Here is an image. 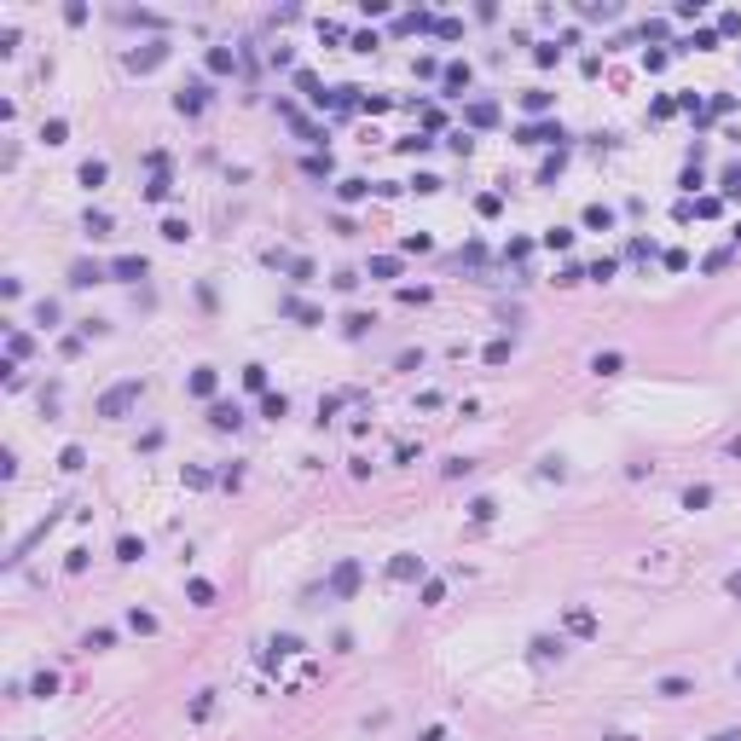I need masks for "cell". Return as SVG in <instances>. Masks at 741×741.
Masks as SVG:
<instances>
[{"instance_id": "2e32d148", "label": "cell", "mask_w": 741, "mask_h": 741, "mask_svg": "<svg viewBox=\"0 0 741 741\" xmlns=\"http://www.w3.org/2000/svg\"><path fill=\"white\" fill-rule=\"evenodd\" d=\"M214 382H221V377H214V365H197V371H191V394L209 400V394H214Z\"/></svg>"}, {"instance_id": "5bb4252c", "label": "cell", "mask_w": 741, "mask_h": 741, "mask_svg": "<svg viewBox=\"0 0 741 741\" xmlns=\"http://www.w3.org/2000/svg\"><path fill=\"white\" fill-rule=\"evenodd\" d=\"M365 191H371V180H359V174H347V180L336 186V197H342V203H359Z\"/></svg>"}, {"instance_id": "8d00e7d4", "label": "cell", "mask_w": 741, "mask_h": 741, "mask_svg": "<svg viewBox=\"0 0 741 741\" xmlns=\"http://www.w3.org/2000/svg\"><path fill=\"white\" fill-rule=\"evenodd\" d=\"M504 359H510V342H504V336L487 342V365H504Z\"/></svg>"}, {"instance_id": "9c48e42d", "label": "cell", "mask_w": 741, "mask_h": 741, "mask_svg": "<svg viewBox=\"0 0 741 741\" xmlns=\"http://www.w3.org/2000/svg\"><path fill=\"white\" fill-rule=\"evenodd\" d=\"M168 58V41H145V53H134V70H157Z\"/></svg>"}, {"instance_id": "7a4b0ae2", "label": "cell", "mask_w": 741, "mask_h": 741, "mask_svg": "<svg viewBox=\"0 0 741 741\" xmlns=\"http://www.w3.org/2000/svg\"><path fill=\"white\" fill-rule=\"evenodd\" d=\"M515 140H521V145H562V140H568V134H562V127H556V122H527V127H521V134H515Z\"/></svg>"}, {"instance_id": "f35d334b", "label": "cell", "mask_w": 741, "mask_h": 741, "mask_svg": "<svg viewBox=\"0 0 741 741\" xmlns=\"http://www.w3.org/2000/svg\"><path fill=\"white\" fill-rule=\"evenodd\" d=\"M127 626H134V631H157V614H145V608H134V614H127Z\"/></svg>"}, {"instance_id": "44dd1931", "label": "cell", "mask_w": 741, "mask_h": 741, "mask_svg": "<svg viewBox=\"0 0 741 741\" xmlns=\"http://www.w3.org/2000/svg\"><path fill=\"white\" fill-rule=\"evenodd\" d=\"M162 238H168V243H186V238H191V226L180 221V214H168V221H162Z\"/></svg>"}, {"instance_id": "f546056e", "label": "cell", "mask_w": 741, "mask_h": 741, "mask_svg": "<svg viewBox=\"0 0 741 741\" xmlns=\"http://www.w3.org/2000/svg\"><path fill=\"white\" fill-rule=\"evenodd\" d=\"M683 504H689V510H707V504H713V487H689Z\"/></svg>"}, {"instance_id": "6da1fadb", "label": "cell", "mask_w": 741, "mask_h": 741, "mask_svg": "<svg viewBox=\"0 0 741 741\" xmlns=\"http://www.w3.org/2000/svg\"><path fill=\"white\" fill-rule=\"evenodd\" d=\"M140 400H145V382H140V377H122V382H110L105 394H99L93 411H99V417H127Z\"/></svg>"}, {"instance_id": "9a60e30c", "label": "cell", "mask_w": 741, "mask_h": 741, "mask_svg": "<svg viewBox=\"0 0 741 741\" xmlns=\"http://www.w3.org/2000/svg\"><path fill=\"white\" fill-rule=\"evenodd\" d=\"M209 70H214V75H232V70H238V53H232V47H214V53H209Z\"/></svg>"}, {"instance_id": "d4e9b609", "label": "cell", "mask_w": 741, "mask_h": 741, "mask_svg": "<svg viewBox=\"0 0 741 741\" xmlns=\"http://www.w3.org/2000/svg\"><path fill=\"white\" fill-rule=\"evenodd\" d=\"M116 556H122V562H140V556H145V545H140V539H127V533H122V539H116Z\"/></svg>"}, {"instance_id": "ee69618b", "label": "cell", "mask_w": 741, "mask_h": 741, "mask_svg": "<svg viewBox=\"0 0 741 741\" xmlns=\"http://www.w3.org/2000/svg\"><path fill=\"white\" fill-rule=\"evenodd\" d=\"M6 347H12V359H23V354H29V336H23V330H12V336H6Z\"/></svg>"}, {"instance_id": "ab89813d", "label": "cell", "mask_w": 741, "mask_h": 741, "mask_svg": "<svg viewBox=\"0 0 741 741\" xmlns=\"http://www.w3.org/2000/svg\"><path fill=\"white\" fill-rule=\"evenodd\" d=\"M724 191H730V197H741V162H730V168H724Z\"/></svg>"}, {"instance_id": "d6a6232c", "label": "cell", "mask_w": 741, "mask_h": 741, "mask_svg": "<svg viewBox=\"0 0 741 741\" xmlns=\"http://www.w3.org/2000/svg\"><path fill=\"white\" fill-rule=\"evenodd\" d=\"M87 232H93V238H110V214H93V209H87Z\"/></svg>"}, {"instance_id": "3957f363", "label": "cell", "mask_w": 741, "mask_h": 741, "mask_svg": "<svg viewBox=\"0 0 741 741\" xmlns=\"http://www.w3.org/2000/svg\"><path fill=\"white\" fill-rule=\"evenodd\" d=\"M359 562H336V574H330V597H354L359 591Z\"/></svg>"}, {"instance_id": "d590c367", "label": "cell", "mask_w": 741, "mask_h": 741, "mask_svg": "<svg viewBox=\"0 0 741 741\" xmlns=\"http://www.w3.org/2000/svg\"><path fill=\"white\" fill-rule=\"evenodd\" d=\"M29 689H35V695H41V701H47V695H58V678H53V672H41V678H35V683H29Z\"/></svg>"}, {"instance_id": "52a82bcc", "label": "cell", "mask_w": 741, "mask_h": 741, "mask_svg": "<svg viewBox=\"0 0 741 741\" xmlns=\"http://www.w3.org/2000/svg\"><path fill=\"white\" fill-rule=\"evenodd\" d=\"M562 626H568L574 637H597V620H591V608H568V614H562Z\"/></svg>"}, {"instance_id": "74e56055", "label": "cell", "mask_w": 741, "mask_h": 741, "mask_svg": "<svg viewBox=\"0 0 741 741\" xmlns=\"http://www.w3.org/2000/svg\"><path fill=\"white\" fill-rule=\"evenodd\" d=\"M469 515H475V521H493V515H498V504H493V498H475V504H469Z\"/></svg>"}, {"instance_id": "b9f144b4", "label": "cell", "mask_w": 741, "mask_h": 741, "mask_svg": "<svg viewBox=\"0 0 741 741\" xmlns=\"http://www.w3.org/2000/svg\"><path fill=\"white\" fill-rule=\"evenodd\" d=\"M41 140H47V145H64V122H58V116H53V122H47V127H41Z\"/></svg>"}, {"instance_id": "4fadbf2b", "label": "cell", "mask_w": 741, "mask_h": 741, "mask_svg": "<svg viewBox=\"0 0 741 741\" xmlns=\"http://www.w3.org/2000/svg\"><path fill=\"white\" fill-rule=\"evenodd\" d=\"M527 648H533V661H539V666H545V661H562V637H533Z\"/></svg>"}, {"instance_id": "e575fe53", "label": "cell", "mask_w": 741, "mask_h": 741, "mask_svg": "<svg viewBox=\"0 0 741 741\" xmlns=\"http://www.w3.org/2000/svg\"><path fill=\"white\" fill-rule=\"evenodd\" d=\"M614 273H620V261H597V267H591L585 278H597V284H608V278H614Z\"/></svg>"}, {"instance_id": "4316f807", "label": "cell", "mask_w": 741, "mask_h": 741, "mask_svg": "<svg viewBox=\"0 0 741 741\" xmlns=\"http://www.w3.org/2000/svg\"><path fill=\"white\" fill-rule=\"evenodd\" d=\"M394 273H400L394 255H377V261H371V278H394Z\"/></svg>"}, {"instance_id": "7dc6e473", "label": "cell", "mask_w": 741, "mask_h": 741, "mask_svg": "<svg viewBox=\"0 0 741 741\" xmlns=\"http://www.w3.org/2000/svg\"><path fill=\"white\" fill-rule=\"evenodd\" d=\"M423 741H446V730H441V724H429V730H423Z\"/></svg>"}, {"instance_id": "ffe728a7", "label": "cell", "mask_w": 741, "mask_h": 741, "mask_svg": "<svg viewBox=\"0 0 741 741\" xmlns=\"http://www.w3.org/2000/svg\"><path fill=\"white\" fill-rule=\"evenodd\" d=\"M243 388L249 394H267V365H243Z\"/></svg>"}, {"instance_id": "681fc988", "label": "cell", "mask_w": 741, "mask_h": 741, "mask_svg": "<svg viewBox=\"0 0 741 741\" xmlns=\"http://www.w3.org/2000/svg\"><path fill=\"white\" fill-rule=\"evenodd\" d=\"M608 741H631V735H608Z\"/></svg>"}, {"instance_id": "836d02e7", "label": "cell", "mask_w": 741, "mask_h": 741, "mask_svg": "<svg viewBox=\"0 0 741 741\" xmlns=\"http://www.w3.org/2000/svg\"><path fill=\"white\" fill-rule=\"evenodd\" d=\"M186 597H191V602H214V585H209V579H191Z\"/></svg>"}, {"instance_id": "ba28073f", "label": "cell", "mask_w": 741, "mask_h": 741, "mask_svg": "<svg viewBox=\"0 0 741 741\" xmlns=\"http://www.w3.org/2000/svg\"><path fill=\"white\" fill-rule=\"evenodd\" d=\"M278 313H284V319H301V325H325V313H319V308H308V301H295V295L284 301Z\"/></svg>"}, {"instance_id": "f6af8a7d", "label": "cell", "mask_w": 741, "mask_h": 741, "mask_svg": "<svg viewBox=\"0 0 741 741\" xmlns=\"http://www.w3.org/2000/svg\"><path fill=\"white\" fill-rule=\"evenodd\" d=\"M209 707H214V689H203L197 701H191V718H209Z\"/></svg>"}, {"instance_id": "5b68a950", "label": "cell", "mask_w": 741, "mask_h": 741, "mask_svg": "<svg viewBox=\"0 0 741 741\" xmlns=\"http://www.w3.org/2000/svg\"><path fill=\"white\" fill-rule=\"evenodd\" d=\"M388 579H400V585L423 579V556H394V562H388Z\"/></svg>"}, {"instance_id": "d6986e66", "label": "cell", "mask_w": 741, "mask_h": 741, "mask_svg": "<svg viewBox=\"0 0 741 741\" xmlns=\"http://www.w3.org/2000/svg\"><path fill=\"white\" fill-rule=\"evenodd\" d=\"M284 267H290L295 284H308V278H313V261H308V255H284Z\"/></svg>"}, {"instance_id": "83f0119b", "label": "cell", "mask_w": 741, "mask_h": 741, "mask_svg": "<svg viewBox=\"0 0 741 741\" xmlns=\"http://www.w3.org/2000/svg\"><path fill=\"white\" fill-rule=\"evenodd\" d=\"M441 81H446V87H469V64H446Z\"/></svg>"}, {"instance_id": "60d3db41", "label": "cell", "mask_w": 741, "mask_h": 741, "mask_svg": "<svg viewBox=\"0 0 741 741\" xmlns=\"http://www.w3.org/2000/svg\"><path fill=\"white\" fill-rule=\"evenodd\" d=\"M35 319H41V325L53 330V325H58V301H41V308H35Z\"/></svg>"}, {"instance_id": "f1b7e54d", "label": "cell", "mask_w": 741, "mask_h": 741, "mask_svg": "<svg viewBox=\"0 0 741 741\" xmlns=\"http://www.w3.org/2000/svg\"><path fill=\"white\" fill-rule=\"evenodd\" d=\"M81 463H87V452H81V446H64V458H58V469H64V475H75Z\"/></svg>"}, {"instance_id": "4dcf8cb0", "label": "cell", "mask_w": 741, "mask_h": 741, "mask_svg": "<svg viewBox=\"0 0 741 741\" xmlns=\"http://www.w3.org/2000/svg\"><path fill=\"white\" fill-rule=\"evenodd\" d=\"M168 191H174V186H168V174H151V186H145V197H151V203H162Z\"/></svg>"}, {"instance_id": "cb8c5ba5", "label": "cell", "mask_w": 741, "mask_h": 741, "mask_svg": "<svg viewBox=\"0 0 741 741\" xmlns=\"http://www.w3.org/2000/svg\"><path fill=\"white\" fill-rule=\"evenodd\" d=\"M545 249H574V232H568V226H550V232H545Z\"/></svg>"}, {"instance_id": "1f68e13d", "label": "cell", "mask_w": 741, "mask_h": 741, "mask_svg": "<svg viewBox=\"0 0 741 741\" xmlns=\"http://www.w3.org/2000/svg\"><path fill=\"white\" fill-rule=\"evenodd\" d=\"M261 411H267V417H273V423H278V417H284V411H290V400H284V394H267V400H261Z\"/></svg>"}, {"instance_id": "bcb514c9", "label": "cell", "mask_w": 741, "mask_h": 741, "mask_svg": "<svg viewBox=\"0 0 741 741\" xmlns=\"http://www.w3.org/2000/svg\"><path fill=\"white\" fill-rule=\"evenodd\" d=\"M724 591H730V597H741V568H735V574L724 579Z\"/></svg>"}, {"instance_id": "603a6c76", "label": "cell", "mask_w": 741, "mask_h": 741, "mask_svg": "<svg viewBox=\"0 0 741 741\" xmlns=\"http://www.w3.org/2000/svg\"><path fill=\"white\" fill-rule=\"evenodd\" d=\"M521 110H533V116H539V110H550V93H545V87H533V93H521Z\"/></svg>"}, {"instance_id": "484cf974", "label": "cell", "mask_w": 741, "mask_h": 741, "mask_svg": "<svg viewBox=\"0 0 741 741\" xmlns=\"http://www.w3.org/2000/svg\"><path fill=\"white\" fill-rule=\"evenodd\" d=\"M661 695H666V701H683V695H689V678H661Z\"/></svg>"}, {"instance_id": "c3c4849f", "label": "cell", "mask_w": 741, "mask_h": 741, "mask_svg": "<svg viewBox=\"0 0 741 741\" xmlns=\"http://www.w3.org/2000/svg\"><path fill=\"white\" fill-rule=\"evenodd\" d=\"M713 741H741V730H718V735H713Z\"/></svg>"}, {"instance_id": "8992f818", "label": "cell", "mask_w": 741, "mask_h": 741, "mask_svg": "<svg viewBox=\"0 0 741 741\" xmlns=\"http://www.w3.org/2000/svg\"><path fill=\"white\" fill-rule=\"evenodd\" d=\"M203 105H209V87H203V81H191V87H186V93H180V99H174V110H180V116H197Z\"/></svg>"}, {"instance_id": "ac0fdd59", "label": "cell", "mask_w": 741, "mask_h": 741, "mask_svg": "<svg viewBox=\"0 0 741 741\" xmlns=\"http://www.w3.org/2000/svg\"><path fill=\"white\" fill-rule=\"evenodd\" d=\"M99 278H105V273H99V267H87V261H75V267H70V284H75V290H87V284H99Z\"/></svg>"}, {"instance_id": "277c9868", "label": "cell", "mask_w": 741, "mask_h": 741, "mask_svg": "<svg viewBox=\"0 0 741 741\" xmlns=\"http://www.w3.org/2000/svg\"><path fill=\"white\" fill-rule=\"evenodd\" d=\"M151 267H145V255H116L110 261V278H122V284H140Z\"/></svg>"}, {"instance_id": "30bf717a", "label": "cell", "mask_w": 741, "mask_h": 741, "mask_svg": "<svg viewBox=\"0 0 741 741\" xmlns=\"http://www.w3.org/2000/svg\"><path fill=\"white\" fill-rule=\"evenodd\" d=\"M209 423H214V429H221V434H226V429H238V423H243V411L221 400V406H209Z\"/></svg>"}, {"instance_id": "7402d4cb", "label": "cell", "mask_w": 741, "mask_h": 741, "mask_svg": "<svg viewBox=\"0 0 741 741\" xmlns=\"http://www.w3.org/2000/svg\"><path fill=\"white\" fill-rule=\"evenodd\" d=\"M620 365H626L620 354H597V359H591V371H597V377H620Z\"/></svg>"}, {"instance_id": "e0dca14e", "label": "cell", "mask_w": 741, "mask_h": 741, "mask_svg": "<svg viewBox=\"0 0 741 741\" xmlns=\"http://www.w3.org/2000/svg\"><path fill=\"white\" fill-rule=\"evenodd\" d=\"M585 226H591V232H608V226H614V209L591 203V209H585Z\"/></svg>"}, {"instance_id": "7bdbcfd3", "label": "cell", "mask_w": 741, "mask_h": 741, "mask_svg": "<svg viewBox=\"0 0 741 741\" xmlns=\"http://www.w3.org/2000/svg\"><path fill=\"white\" fill-rule=\"evenodd\" d=\"M371 330V313H347V336H365Z\"/></svg>"}, {"instance_id": "7c38bea8", "label": "cell", "mask_w": 741, "mask_h": 741, "mask_svg": "<svg viewBox=\"0 0 741 741\" xmlns=\"http://www.w3.org/2000/svg\"><path fill=\"white\" fill-rule=\"evenodd\" d=\"M493 122H498V105H493V99H475V105H469V127H493Z\"/></svg>"}, {"instance_id": "8fae6325", "label": "cell", "mask_w": 741, "mask_h": 741, "mask_svg": "<svg viewBox=\"0 0 741 741\" xmlns=\"http://www.w3.org/2000/svg\"><path fill=\"white\" fill-rule=\"evenodd\" d=\"M105 180H110V168H105L99 157H87V162H81V186H87V191H99Z\"/></svg>"}]
</instances>
